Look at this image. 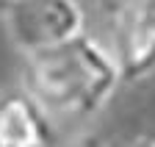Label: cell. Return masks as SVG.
<instances>
[{"instance_id":"cell-1","label":"cell","mask_w":155,"mask_h":147,"mask_svg":"<svg viewBox=\"0 0 155 147\" xmlns=\"http://www.w3.org/2000/svg\"><path fill=\"white\" fill-rule=\"evenodd\" d=\"M119 83L111 50L86 33L25 56V95L47 117L89 119L108 105Z\"/></svg>"},{"instance_id":"cell-2","label":"cell","mask_w":155,"mask_h":147,"mask_svg":"<svg viewBox=\"0 0 155 147\" xmlns=\"http://www.w3.org/2000/svg\"><path fill=\"white\" fill-rule=\"evenodd\" d=\"M11 39L25 56L58 47L83 33V8L78 0H14L6 8Z\"/></svg>"},{"instance_id":"cell-3","label":"cell","mask_w":155,"mask_h":147,"mask_svg":"<svg viewBox=\"0 0 155 147\" xmlns=\"http://www.w3.org/2000/svg\"><path fill=\"white\" fill-rule=\"evenodd\" d=\"M111 33L108 50L122 83L147 78L155 69V0H119Z\"/></svg>"},{"instance_id":"cell-4","label":"cell","mask_w":155,"mask_h":147,"mask_svg":"<svg viewBox=\"0 0 155 147\" xmlns=\"http://www.w3.org/2000/svg\"><path fill=\"white\" fill-rule=\"evenodd\" d=\"M50 117L39 108L31 95L11 92L0 100V147H50Z\"/></svg>"},{"instance_id":"cell-5","label":"cell","mask_w":155,"mask_h":147,"mask_svg":"<svg viewBox=\"0 0 155 147\" xmlns=\"http://www.w3.org/2000/svg\"><path fill=\"white\" fill-rule=\"evenodd\" d=\"M67 147H105L97 136H81V139H75V142H69Z\"/></svg>"},{"instance_id":"cell-6","label":"cell","mask_w":155,"mask_h":147,"mask_svg":"<svg viewBox=\"0 0 155 147\" xmlns=\"http://www.w3.org/2000/svg\"><path fill=\"white\" fill-rule=\"evenodd\" d=\"M127 147H155V136H144V139L133 142V144H127Z\"/></svg>"},{"instance_id":"cell-7","label":"cell","mask_w":155,"mask_h":147,"mask_svg":"<svg viewBox=\"0 0 155 147\" xmlns=\"http://www.w3.org/2000/svg\"><path fill=\"white\" fill-rule=\"evenodd\" d=\"M14 3V0H0V14H6V8Z\"/></svg>"}]
</instances>
